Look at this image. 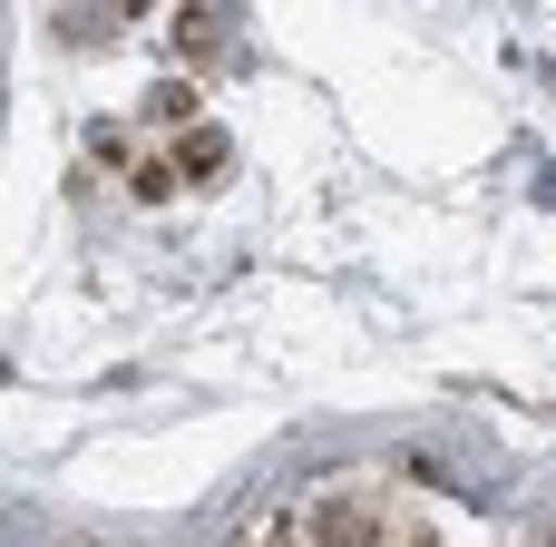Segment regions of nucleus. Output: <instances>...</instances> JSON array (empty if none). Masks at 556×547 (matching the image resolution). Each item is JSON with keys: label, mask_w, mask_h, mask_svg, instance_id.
<instances>
[{"label": "nucleus", "mask_w": 556, "mask_h": 547, "mask_svg": "<svg viewBox=\"0 0 556 547\" xmlns=\"http://www.w3.org/2000/svg\"><path fill=\"white\" fill-rule=\"evenodd\" d=\"M440 519L410 499V489H381V480H342V489H313L293 519H283V538H430Z\"/></svg>", "instance_id": "f257e3e1"}]
</instances>
